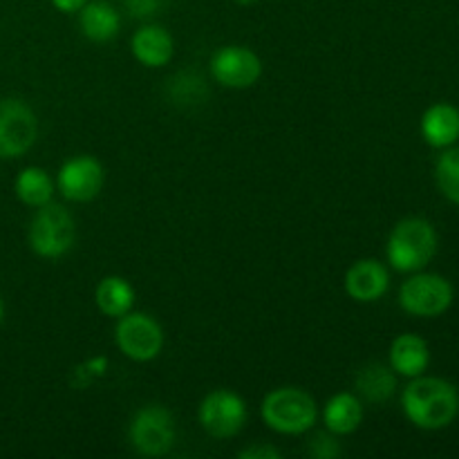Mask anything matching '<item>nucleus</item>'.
Listing matches in <instances>:
<instances>
[{"instance_id":"f257e3e1","label":"nucleus","mask_w":459,"mask_h":459,"mask_svg":"<svg viewBox=\"0 0 459 459\" xmlns=\"http://www.w3.org/2000/svg\"><path fill=\"white\" fill-rule=\"evenodd\" d=\"M403 415L421 430H442L459 415L455 385L439 377H415L402 393Z\"/></svg>"},{"instance_id":"f03ea898","label":"nucleus","mask_w":459,"mask_h":459,"mask_svg":"<svg viewBox=\"0 0 459 459\" xmlns=\"http://www.w3.org/2000/svg\"><path fill=\"white\" fill-rule=\"evenodd\" d=\"M437 231L424 218H403L390 231L385 258L402 273L421 272L437 254Z\"/></svg>"},{"instance_id":"7ed1b4c3","label":"nucleus","mask_w":459,"mask_h":459,"mask_svg":"<svg viewBox=\"0 0 459 459\" xmlns=\"http://www.w3.org/2000/svg\"><path fill=\"white\" fill-rule=\"evenodd\" d=\"M260 415L267 429L278 435H303L318 421V406L312 394L296 385H282L263 399Z\"/></svg>"},{"instance_id":"20e7f679","label":"nucleus","mask_w":459,"mask_h":459,"mask_svg":"<svg viewBox=\"0 0 459 459\" xmlns=\"http://www.w3.org/2000/svg\"><path fill=\"white\" fill-rule=\"evenodd\" d=\"M27 240H30L31 251L40 255V258H61V255H65L74 247V218L61 204L49 202V204L40 206L34 218H31Z\"/></svg>"},{"instance_id":"39448f33","label":"nucleus","mask_w":459,"mask_h":459,"mask_svg":"<svg viewBox=\"0 0 459 459\" xmlns=\"http://www.w3.org/2000/svg\"><path fill=\"white\" fill-rule=\"evenodd\" d=\"M115 345L130 361L148 363L160 357L164 348V330L146 312H133L117 318Z\"/></svg>"},{"instance_id":"423d86ee","label":"nucleus","mask_w":459,"mask_h":459,"mask_svg":"<svg viewBox=\"0 0 459 459\" xmlns=\"http://www.w3.org/2000/svg\"><path fill=\"white\" fill-rule=\"evenodd\" d=\"M455 291L453 285L439 273H420L408 278L399 290V305L406 314L417 318H435L448 312Z\"/></svg>"},{"instance_id":"0eeeda50","label":"nucleus","mask_w":459,"mask_h":459,"mask_svg":"<svg viewBox=\"0 0 459 459\" xmlns=\"http://www.w3.org/2000/svg\"><path fill=\"white\" fill-rule=\"evenodd\" d=\"M128 437L134 451L142 453V455H166L173 448L175 437H178L173 415L164 406L151 403V406L134 412L133 421H130Z\"/></svg>"},{"instance_id":"6e6552de","label":"nucleus","mask_w":459,"mask_h":459,"mask_svg":"<svg viewBox=\"0 0 459 459\" xmlns=\"http://www.w3.org/2000/svg\"><path fill=\"white\" fill-rule=\"evenodd\" d=\"M247 403L238 393L227 388H218L206 394L197 411L202 429L215 439L236 437L247 424Z\"/></svg>"},{"instance_id":"1a4fd4ad","label":"nucleus","mask_w":459,"mask_h":459,"mask_svg":"<svg viewBox=\"0 0 459 459\" xmlns=\"http://www.w3.org/2000/svg\"><path fill=\"white\" fill-rule=\"evenodd\" d=\"M39 121L34 110L21 99L0 101V160L22 157L36 142Z\"/></svg>"},{"instance_id":"9d476101","label":"nucleus","mask_w":459,"mask_h":459,"mask_svg":"<svg viewBox=\"0 0 459 459\" xmlns=\"http://www.w3.org/2000/svg\"><path fill=\"white\" fill-rule=\"evenodd\" d=\"M211 74L224 88L245 90L260 79L263 61L245 45H224L211 58Z\"/></svg>"},{"instance_id":"9b49d317","label":"nucleus","mask_w":459,"mask_h":459,"mask_svg":"<svg viewBox=\"0 0 459 459\" xmlns=\"http://www.w3.org/2000/svg\"><path fill=\"white\" fill-rule=\"evenodd\" d=\"M106 184L103 164L92 155H76L58 169L56 186L70 202H90L101 193Z\"/></svg>"},{"instance_id":"f8f14e48","label":"nucleus","mask_w":459,"mask_h":459,"mask_svg":"<svg viewBox=\"0 0 459 459\" xmlns=\"http://www.w3.org/2000/svg\"><path fill=\"white\" fill-rule=\"evenodd\" d=\"M345 294L357 303H377L390 287V272L384 263L372 258L357 260L345 272Z\"/></svg>"},{"instance_id":"ddd939ff","label":"nucleus","mask_w":459,"mask_h":459,"mask_svg":"<svg viewBox=\"0 0 459 459\" xmlns=\"http://www.w3.org/2000/svg\"><path fill=\"white\" fill-rule=\"evenodd\" d=\"M130 49L142 65L164 67L175 56V40L161 25H143L133 34Z\"/></svg>"},{"instance_id":"4468645a","label":"nucleus","mask_w":459,"mask_h":459,"mask_svg":"<svg viewBox=\"0 0 459 459\" xmlns=\"http://www.w3.org/2000/svg\"><path fill=\"white\" fill-rule=\"evenodd\" d=\"M429 363L430 350L421 336L399 334L390 345V368L394 370V375L415 379V377L424 375Z\"/></svg>"},{"instance_id":"2eb2a0df","label":"nucleus","mask_w":459,"mask_h":459,"mask_svg":"<svg viewBox=\"0 0 459 459\" xmlns=\"http://www.w3.org/2000/svg\"><path fill=\"white\" fill-rule=\"evenodd\" d=\"M421 137L433 148H448L459 139V110L451 103H435L421 117Z\"/></svg>"},{"instance_id":"dca6fc26","label":"nucleus","mask_w":459,"mask_h":459,"mask_svg":"<svg viewBox=\"0 0 459 459\" xmlns=\"http://www.w3.org/2000/svg\"><path fill=\"white\" fill-rule=\"evenodd\" d=\"M363 421V402L354 393H339L327 399L323 406V424L325 430L336 437L352 435Z\"/></svg>"},{"instance_id":"f3484780","label":"nucleus","mask_w":459,"mask_h":459,"mask_svg":"<svg viewBox=\"0 0 459 459\" xmlns=\"http://www.w3.org/2000/svg\"><path fill=\"white\" fill-rule=\"evenodd\" d=\"M354 390L361 402L381 406L397 390V377H394L393 368L385 363H368L354 377Z\"/></svg>"},{"instance_id":"a211bd4d","label":"nucleus","mask_w":459,"mask_h":459,"mask_svg":"<svg viewBox=\"0 0 459 459\" xmlns=\"http://www.w3.org/2000/svg\"><path fill=\"white\" fill-rule=\"evenodd\" d=\"M79 25L85 39L94 40V43H108L119 34L121 18L117 9L110 3H85L83 9L79 12Z\"/></svg>"},{"instance_id":"6ab92c4d","label":"nucleus","mask_w":459,"mask_h":459,"mask_svg":"<svg viewBox=\"0 0 459 459\" xmlns=\"http://www.w3.org/2000/svg\"><path fill=\"white\" fill-rule=\"evenodd\" d=\"M94 303L103 316L119 318L134 305V287L121 276H106L94 290Z\"/></svg>"},{"instance_id":"aec40b11","label":"nucleus","mask_w":459,"mask_h":459,"mask_svg":"<svg viewBox=\"0 0 459 459\" xmlns=\"http://www.w3.org/2000/svg\"><path fill=\"white\" fill-rule=\"evenodd\" d=\"M16 197L22 204L31 206V209H40V206L49 204L54 197V182L49 173L40 166H27L18 173L16 184Z\"/></svg>"},{"instance_id":"412c9836","label":"nucleus","mask_w":459,"mask_h":459,"mask_svg":"<svg viewBox=\"0 0 459 459\" xmlns=\"http://www.w3.org/2000/svg\"><path fill=\"white\" fill-rule=\"evenodd\" d=\"M435 179H437V186L444 197H448L453 204H459V146H448V151L439 155L437 166H435Z\"/></svg>"},{"instance_id":"4be33fe9","label":"nucleus","mask_w":459,"mask_h":459,"mask_svg":"<svg viewBox=\"0 0 459 459\" xmlns=\"http://www.w3.org/2000/svg\"><path fill=\"white\" fill-rule=\"evenodd\" d=\"M307 453H309V457H314V459H334V457L343 455L339 439H336V435L330 433V430L314 435V437L309 439Z\"/></svg>"},{"instance_id":"5701e85b","label":"nucleus","mask_w":459,"mask_h":459,"mask_svg":"<svg viewBox=\"0 0 459 459\" xmlns=\"http://www.w3.org/2000/svg\"><path fill=\"white\" fill-rule=\"evenodd\" d=\"M106 372H108V359L106 357H92L76 368L74 375H72V381H74L76 388H85V385H90L92 381L101 379Z\"/></svg>"},{"instance_id":"b1692460","label":"nucleus","mask_w":459,"mask_h":459,"mask_svg":"<svg viewBox=\"0 0 459 459\" xmlns=\"http://www.w3.org/2000/svg\"><path fill=\"white\" fill-rule=\"evenodd\" d=\"M164 4L166 0H126L128 13L133 18H139V21H146V18H152L155 13H160Z\"/></svg>"},{"instance_id":"393cba45","label":"nucleus","mask_w":459,"mask_h":459,"mask_svg":"<svg viewBox=\"0 0 459 459\" xmlns=\"http://www.w3.org/2000/svg\"><path fill=\"white\" fill-rule=\"evenodd\" d=\"M240 459H281V451L272 444H254V446H247L238 453Z\"/></svg>"},{"instance_id":"a878e982","label":"nucleus","mask_w":459,"mask_h":459,"mask_svg":"<svg viewBox=\"0 0 459 459\" xmlns=\"http://www.w3.org/2000/svg\"><path fill=\"white\" fill-rule=\"evenodd\" d=\"M85 3H88V0H52L54 7H56L58 12H63V13L81 12Z\"/></svg>"},{"instance_id":"bb28decb","label":"nucleus","mask_w":459,"mask_h":459,"mask_svg":"<svg viewBox=\"0 0 459 459\" xmlns=\"http://www.w3.org/2000/svg\"><path fill=\"white\" fill-rule=\"evenodd\" d=\"M238 4H242V7H247V4H254V3H258V0H236Z\"/></svg>"},{"instance_id":"cd10ccee","label":"nucleus","mask_w":459,"mask_h":459,"mask_svg":"<svg viewBox=\"0 0 459 459\" xmlns=\"http://www.w3.org/2000/svg\"><path fill=\"white\" fill-rule=\"evenodd\" d=\"M4 318V305H3V299H0V323H3Z\"/></svg>"}]
</instances>
